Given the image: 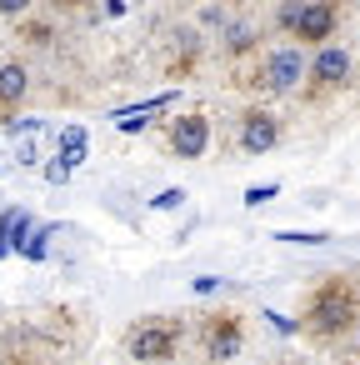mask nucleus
<instances>
[{"label": "nucleus", "mask_w": 360, "mask_h": 365, "mask_svg": "<svg viewBox=\"0 0 360 365\" xmlns=\"http://www.w3.org/2000/svg\"><path fill=\"white\" fill-rule=\"evenodd\" d=\"M305 71H310V61L300 56V46H280V51H270L265 56V86L275 91V96H285V91H295L300 81H305Z\"/></svg>", "instance_id": "obj_6"}, {"label": "nucleus", "mask_w": 360, "mask_h": 365, "mask_svg": "<svg viewBox=\"0 0 360 365\" xmlns=\"http://www.w3.org/2000/svg\"><path fill=\"white\" fill-rule=\"evenodd\" d=\"M51 235H56V225L31 230V240H26V250H21V255H26V260H46V240H51Z\"/></svg>", "instance_id": "obj_14"}, {"label": "nucleus", "mask_w": 360, "mask_h": 365, "mask_svg": "<svg viewBox=\"0 0 360 365\" xmlns=\"http://www.w3.org/2000/svg\"><path fill=\"white\" fill-rule=\"evenodd\" d=\"M275 195H280V185H250V190H245L240 200H245V205L255 210V205H265V200H275Z\"/></svg>", "instance_id": "obj_15"}, {"label": "nucleus", "mask_w": 360, "mask_h": 365, "mask_svg": "<svg viewBox=\"0 0 360 365\" xmlns=\"http://www.w3.org/2000/svg\"><path fill=\"white\" fill-rule=\"evenodd\" d=\"M180 200H185V190H180V185H170V190H160V195L150 200V210H175Z\"/></svg>", "instance_id": "obj_16"}, {"label": "nucleus", "mask_w": 360, "mask_h": 365, "mask_svg": "<svg viewBox=\"0 0 360 365\" xmlns=\"http://www.w3.org/2000/svg\"><path fill=\"white\" fill-rule=\"evenodd\" d=\"M86 145H91V135H86V125H66L61 130V160L76 170L81 160H86Z\"/></svg>", "instance_id": "obj_11"}, {"label": "nucleus", "mask_w": 360, "mask_h": 365, "mask_svg": "<svg viewBox=\"0 0 360 365\" xmlns=\"http://www.w3.org/2000/svg\"><path fill=\"white\" fill-rule=\"evenodd\" d=\"M355 325H360V295H355V285L345 275L320 280L310 290V300H305V315L295 320V330L310 335V340H340Z\"/></svg>", "instance_id": "obj_1"}, {"label": "nucleus", "mask_w": 360, "mask_h": 365, "mask_svg": "<svg viewBox=\"0 0 360 365\" xmlns=\"http://www.w3.org/2000/svg\"><path fill=\"white\" fill-rule=\"evenodd\" d=\"M180 340H185V325H180L175 315H145V320H135V325L125 330V355L165 365V360L180 355Z\"/></svg>", "instance_id": "obj_3"}, {"label": "nucleus", "mask_w": 360, "mask_h": 365, "mask_svg": "<svg viewBox=\"0 0 360 365\" xmlns=\"http://www.w3.org/2000/svg\"><path fill=\"white\" fill-rule=\"evenodd\" d=\"M165 140H170V155H175V160H200L205 145H210V115H205V110H185V115H175Z\"/></svg>", "instance_id": "obj_5"}, {"label": "nucleus", "mask_w": 360, "mask_h": 365, "mask_svg": "<svg viewBox=\"0 0 360 365\" xmlns=\"http://www.w3.org/2000/svg\"><path fill=\"white\" fill-rule=\"evenodd\" d=\"M275 240H285V245H325L330 235L325 230H275Z\"/></svg>", "instance_id": "obj_13"}, {"label": "nucleus", "mask_w": 360, "mask_h": 365, "mask_svg": "<svg viewBox=\"0 0 360 365\" xmlns=\"http://www.w3.org/2000/svg\"><path fill=\"white\" fill-rule=\"evenodd\" d=\"M250 46H255V26H245V21L240 26H225V51L230 56H245Z\"/></svg>", "instance_id": "obj_12"}, {"label": "nucleus", "mask_w": 360, "mask_h": 365, "mask_svg": "<svg viewBox=\"0 0 360 365\" xmlns=\"http://www.w3.org/2000/svg\"><path fill=\"white\" fill-rule=\"evenodd\" d=\"M26 91H31V71H26L21 61H11V66H0V110H11V106H21V101H26Z\"/></svg>", "instance_id": "obj_9"}, {"label": "nucleus", "mask_w": 360, "mask_h": 365, "mask_svg": "<svg viewBox=\"0 0 360 365\" xmlns=\"http://www.w3.org/2000/svg\"><path fill=\"white\" fill-rule=\"evenodd\" d=\"M0 240H6L11 250H26V240H31V210H21V205L0 210Z\"/></svg>", "instance_id": "obj_10"}, {"label": "nucleus", "mask_w": 360, "mask_h": 365, "mask_svg": "<svg viewBox=\"0 0 360 365\" xmlns=\"http://www.w3.org/2000/svg\"><path fill=\"white\" fill-rule=\"evenodd\" d=\"M66 175H71V165H66V160H51V165H46V180H51V185H61Z\"/></svg>", "instance_id": "obj_17"}, {"label": "nucleus", "mask_w": 360, "mask_h": 365, "mask_svg": "<svg viewBox=\"0 0 360 365\" xmlns=\"http://www.w3.org/2000/svg\"><path fill=\"white\" fill-rule=\"evenodd\" d=\"M305 76H310L315 91H335V86H345V81H350V51L330 41L325 51L310 56V71H305Z\"/></svg>", "instance_id": "obj_8"}, {"label": "nucleus", "mask_w": 360, "mask_h": 365, "mask_svg": "<svg viewBox=\"0 0 360 365\" xmlns=\"http://www.w3.org/2000/svg\"><path fill=\"white\" fill-rule=\"evenodd\" d=\"M340 21H345V11L330 6V0H295V6L275 11V26L285 36H295L300 46H320V51L330 46V36H340Z\"/></svg>", "instance_id": "obj_2"}, {"label": "nucleus", "mask_w": 360, "mask_h": 365, "mask_svg": "<svg viewBox=\"0 0 360 365\" xmlns=\"http://www.w3.org/2000/svg\"><path fill=\"white\" fill-rule=\"evenodd\" d=\"M0 255H11V245H6V240H0Z\"/></svg>", "instance_id": "obj_18"}, {"label": "nucleus", "mask_w": 360, "mask_h": 365, "mask_svg": "<svg viewBox=\"0 0 360 365\" xmlns=\"http://www.w3.org/2000/svg\"><path fill=\"white\" fill-rule=\"evenodd\" d=\"M200 345H205L210 360H235L240 345H245V320L235 310H210L200 320Z\"/></svg>", "instance_id": "obj_4"}, {"label": "nucleus", "mask_w": 360, "mask_h": 365, "mask_svg": "<svg viewBox=\"0 0 360 365\" xmlns=\"http://www.w3.org/2000/svg\"><path fill=\"white\" fill-rule=\"evenodd\" d=\"M275 140H280V120H275L265 106H250V110L240 115V150H245V155H270Z\"/></svg>", "instance_id": "obj_7"}]
</instances>
